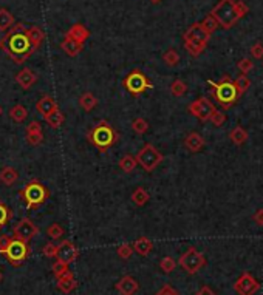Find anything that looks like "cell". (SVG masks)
<instances>
[{
  "label": "cell",
  "instance_id": "1",
  "mask_svg": "<svg viewBox=\"0 0 263 295\" xmlns=\"http://www.w3.org/2000/svg\"><path fill=\"white\" fill-rule=\"evenodd\" d=\"M0 48L19 65L27 62V59L35 53V49H33L28 37L25 36V33L8 31L6 34L0 39Z\"/></svg>",
  "mask_w": 263,
  "mask_h": 295
},
{
  "label": "cell",
  "instance_id": "2",
  "mask_svg": "<svg viewBox=\"0 0 263 295\" xmlns=\"http://www.w3.org/2000/svg\"><path fill=\"white\" fill-rule=\"evenodd\" d=\"M248 11H249L248 5L242 2V0L240 2H235V0H220L214 6V10L210 11V16L217 20L218 27L229 30Z\"/></svg>",
  "mask_w": 263,
  "mask_h": 295
},
{
  "label": "cell",
  "instance_id": "3",
  "mask_svg": "<svg viewBox=\"0 0 263 295\" xmlns=\"http://www.w3.org/2000/svg\"><path fill=\"white\" fill-rule=\"evenodd\" d=\"M87 139L91 146H95L101 151V153H105L110 147H113L118 142V139H120V133H118L107 121H101L88 131Z\"/></svg>",
  "mask_w": 263,
  "mask_h": 295
},
{
  "label": "cell",
  "instance_id": "4",
  "mask_svg": "<svg viewBox=\"0 0 263 295\" xmlns=\"http://www.w3.org/2000/svg\"><path fill=\"white\" fill-rule=\"evenodd\" d=\"M208 83L210 85V95L214 96V99L225 108V110L231 108L240 98L239 91H237V88L234 85V82L229 79L228 76H225L220 82L208 81Z\"/></svg>",
  "mask_w": 263,
  "mask_h": 295
},
{
  "label": "cell",
  "instance_id": "5",
  "mask_svg": "<svg viewBox=\"0 0 263 295\" xmlns=\"http://www.w3.org/2000/svg\"><path fill=\"white\" fill-rule=\"evenodd\" d=\"M209 37H210V34H208V33L203 30L200 23H193L183 34L184 48L188 49L191 56L197 57L206 49Z\"/></svg>",
  "mask_w": 263,
  "mask_h": 295
},
{
  "label": "cell",
  "instance_id": "6",
  "mask_svg": "<svg viewBox=\"0 0 263 295\" xmlns=\"http://www.w3.org/2000/svg\"><path fill=\"white\" fill-rule=\"evenodd\" d=\"M19 197L22 198V201L25 203V206H27L28 210H35V209H39L48 199L50 192L40 181L31 180L19 192Z\"/></svg>",
  "mask_w": 263,
  "mask_h": 295
},
{
  "label": "cell",
  "instance_id": "7",
  "mask_svg": "<svg viewBox=\"0 0 263 295\" xmlns=\"http://www.w3.org/2000/svg\"><path fill=\"white\" fill-rule=\"evenodd\" d=\"M0 254H3L6 257L8 263H10L11 266L19 267L31 255V247H30V244L23 243L20 240H16L14 237H11L10 243H8V246L5 249L0 250Z\"/></svg>",
  "mask_w": 263,
  "mask_h": 295
},
{
  "label": "cell",
  "instance_id": "8",
  "mask_svg": "<svg viewBox=\"0 0 263 295\" xmlns=\"http://www.w3.org/2000/svg\"><path fill=\"white\" fill-rule=\"evenodd\" d=\"M135 159H137V163L144 168V170L150 173V172H154L161 163H163L164 156L159 153L155 146L144 144L142 148L138 151V155L135 156Z\"/></svg>",
  "mask_w": 263,
  "mask_h": 295
},
{
  "label": "cell",
  "instance_id": "9",
  "mask_svg": "<svg viewBox=\"0 0 263 295\" xmlns=\"http://www.w3.org/2000/svg\"><path fill=\"white\" fill-rule=\"evenodd\" d=\"M123 85L132 96H138V95H142V93H146L149 88H152V82L147 79V76L141 70H132L125 76Z\"/></svg>",
  "mask_w": 263,
  "mask_h": 295
},
{
  "label": "cell",
  "instance_id": "10",
  "mask_svg": "<svg viewBox=\"0 0 263 295\" xmlns=\"http://www.w3.org/2000/svg\"><path fill=\"white\" fill-rule=\"evenodd\" d=\"M178 264H180L188 274L193 275L206 264V257L203 255L201 252H198L195 247H189L180 257V260H178Z\"/></svg>",
  "mask_w": 263,
  "mask_h": 295
},
{
  "label": "cell",
  "instance_id": "11",
  "mask_svg": "<svg viewBox=\"0 0 263 295\" xmlns=\"http://www.w3.org/2000/svg\"><path fill=\"white\" fill-rule=\"evenodd\" d=\"M39 233V227L33 223L30 218H22V220L16 224L14 227V235L13 237L16 240H20L23 243L30 244V241L36 237V235Z\"/></svg>",
  "mask_w": 263,
  "mask_h": 295
},
{
  "label": "cell",
  "instance_id": "12",
  "mask_svg": "<svg viewBox=\"0 0 263 295\" xmlns=\"http://www.w3.org/2000/svg\"><path fill=\"white\" fill-rule=\"evenodd\" d=\"M188 110L191 112V115H193L195 117H198L200 121H209L210 115L214 113L217 108L214 107V104H212L209 99L198 98L197 100H193V102L189 104Z\"/></svg>",
  "mask_w": 263,
  "mask_h": 295
},
{
  "label": "cell",
  "instance_id": "13",
  "mask_svg": "<svg viewBox=\"0 0 263 295\" xmlns=\"http://www.w3.org/2000/svg\"><path fill=\"white\" fill-rule=\"evenodd\" d=\"M260 289V283L249 272H243L240 278L234 283V291L237 295H254Z\"/></svg>",
  "mask_w": 263,
  "mask_h": 295
},
{
  "label": "cell",
  "instance_id": "14",
  "mask_svg": "<svg viewBox=\"0 0 263 295\" xmlns=\"http://www.w3.org/2000/svg\"><path fill=\"white\" fill-rule=\"evenodd\" d=\"M78 257H79V249L76 247L71 241L65 240L57 246V252H56L57 261H62V263L70 266L71 263H74V261L78 260Z\"/></svg>",
  "mask_w": 263,
  "mask_h": 295
},
{
  "label": "cell",
  "instance_id": "15",
  "mask_svg": "<svg viewBox=\"0 0 263 295\" xmlns=\"http://www.w3.org/2000/svg\"><path fill=\"white\" fill-rule=\"evenodd\" d=\"M115 288H116V291L120 292L121 295H133L135 292L140 289V284H138V281L135 280L133 277L125 275V277L121 278V280L116 281Z\"/></svg>",
  "mask_w": 263,
  "mask_h": 295
},
{
  "label": "cell",
  "instance_id": "16",
  "mask_svg": "<svg viewBox=\"0 0 263 295\" xmlns=\"http://www.w3.org/2000/svg\"><path fill=\"white\" fill-rule=\"evenodd\" d=\"M27 141L31 146H39L44 142V131H42V125L37 121H31L27 125Z\"/></svg>",
  "mask_w": 263,
  "mask_h": 295
},
{
  "label": "cell",
  "instance_id": "17",
  "mask_svg": "<svg viewBox=\"0 0 263 295\" xmlns=\"http://www.w3.org/2000/svg\"><path fill=\"white\" fill-rule=\"evenodd\" d=\"M65 37H70L78 42V44L84 45V42L90 37V30L82 23H74L73 27L65 33Z\"/></svg>",
  "mask_w": 263,
  "mask_h": 295
},
{
  "label": "cell",
  "instance_id": "18",
  "mask_svg": "<svg viewBox=\"0 0 263 295\" xmlns=\"http://www.w3.org/2000/svg\"><path fill=\"white\" fill-rule=\"evenodd\" d=\"M206 146V141L203 139V136L197 131H192L189 133L188 136L184 139V147L188 148L192 153H198V151L203 150V147Z\"/></svg>",
  "mask_w": 263,
  "mask_h": 295
},
{
  "label": "cell",
  "instance_id": "19",
  "mask_svg": "<svg viewBox=\"0 0 263 295\" xmlns=\"http://www.w3.org/2000/svg\"><path fill=\"white\" fill-rule=\"evenodd\" d=\"M36 81H37V76L30 68H22L16 74V82H18L23 90H30L36 83Z\"/></svg>",
  "mask_w": 263,
  "mask_h": 295
},
{
  "label": "cell",
  "instance_id": "20",
  "mask_svg": "<svg viewBox=\"0 0 263 295\" xmlns=\"http://www.w3.org/2000/svg\"><path fill=\"white\" fill-rule=\"evenodd\" d=\"M57 107V102L54 100V98H52L50 95H44L39 100H37V104H36V110L42 115V116H47L50 115L52 112H54Z\"/></svg>",
  "mask_w": 263,
  "mask_h": 295
},
{
  "label": "cell",
  "instance_id": "21",
  "mask_svg": "<svg viewBox=\"0 0 263 295\" xmlns=\"http://www.w3.org/2000/svg\"><path fill=\"white\" fill-rule=\"evenodd\" d=\"M25 36L28 37L33 49L36 51V49H39V47L42 45V42H44V39H45V33L39 27H30V28H27V31H25Z\"/></svg>",
  "mask_w": 263,
  "mask_h": 295
},
{
  "label": "cell",
  "instance_id": "22",
  "mask_svg": "<svg viewBox=\"0 0 263 295\" xmlns=\"http://www.w3.org/2000/svg\"><path fill=\"white\" fill-rule=\"evenodd\" d=\"M61 48L64 49V53H65L67 56L74 57V56H78V54L82 51L84 45H82V44H78V42L73 40V39H70V37H64V40L61 42Z\"/></svg>",
  "mask_w": 263,
  "mask_h": 295
},
{
  "label": "cell",
  "instance_id": "23",
  "mask_svg": "<svg viewBox=\"0 0 263 295\" xmlns=\"http://www.w3.org/2000/svg\"><path fill=\"white\" fill-rule=\"evenodd\" d=\"M76 288H78V281H76V278L73 274L70 275H65L62 278H57V289L64 292V294H70L73 292Z\"/></svg>",
  "mask_w": 263,
  "mask_h": 295
},
{
  "label": "cell",
  "instance_id": "24",
  "mask_svg": "<svg viewBox=\"0 0 263 295\" xmlns=\"http://www.w3.org/2000/svg\"><path fill=\"white\" fill-rule=\"evenodd\" d=\"M19 180V172L14 167H5L0 172V182L5 184L6 187H11Z\"/></svg>",
  "mask_w": 263,
  "mask_h": 295
},
{
  "label": "cell",
  "instance_id": "25",
  "mask_svg": "<svg viewBox=\"0 0 263 295\" xmlns=\"http://www.w3.org/2000/svg\"><path fill=\"white\" fill-rule=\"evenodd\" d=\"M132 247H133V252H137L138 255L146 257L150 254L152 249H154V244H152V241L147 237H141L132 244Z\"/></svg>",
  "mask_w": 263,
  "mask_h": 295
},
{
  "label": "cell",
  "instance_id": "26",
  "mask_svg": "<svg viewBox=\"0 0 263 295\" xmlns=\"http://www.w3.org/2000/svg\"><path fill=\"white\" fill-rule=\"evenodd\" d=\"M44 119H45V122L48 124L50 129L57 130V129L62 127V124H64V121H65V115H64L61 110H59V108H56L54 112H52L50 115H47Z\"/></svg>",
  "mask_w": 263,
  "mask_h": 295
},
{
  "label": "cell",
  "instance_id": "27",
  "mask_svg": "<svg viewBox=\"0 0 263 295\" xmlns=\"http://www.w3.org/2000/svg\"><path fill=\"white\" fill-rule=\"evenodd\" d=\"M79 105L82 107V110L91 112L93 108L98 105V99H96L95 95H93V93L86 91V93H82V95L79 96Z\"/></svg>",
  "mask_w": 263,
  "mask_h": 295
},
{
  "label": "cell",
  "instance_id": "28",
  "mask_svg": "<svg viewBox=\"0 0 263 295\" xmlns=\"http://www.w3.org/2000/svg\"><path fill=\"white\" fill-rule=\"evenodd\" d=\"M229 138L234 142L235 146H243L246 141H248V131H246L242 125H237L232 129V131L229 133Z\"/></svg>",
  "mask_w": 263,
  "mask_h": 295
},
{
  "label": "cell",
  "instance_id": "29",
  "mask_svg": "<svg viewBox=\"0 0 263 295\" xmlns=\"http://www.w3.org/2000/svg\"><path fill=\"white\" fill-rule=\"evenodd\" d=\"M149 199H150V195L147 193V190H146V189H142V187L135 189L133 193H132V201H133V204H137L138 207L146 206V204L149 203Z\"/></svg>",
  "mask_w": 263,
  "mask_h": 295
},
{
  "label": "cell",
  "instance_id": "30",
  "mask_svg": "<svg viewBox=\"0 0 263 295\" xmlns=\"http://www.w3.org/2000/svg\"><path fill=\"white\" fill-rule=\"evenodd\" d=\"M14 25V16L6 10L0 8V31H8Z\"/></svg>",
  "mask_w": 263,
  "mask_h": 295
},
{
  "label": "cell",
  "instance_id": "31",
  "mask_svg": "<svg viewBox=\"0 0 263 295\" xmlns=\"http://www.w3.org/2000/svg\"><path fill=\"white\" fill-rule=\"evenodd\" d=\"M10 117L14 122H23L28 117V110L23 105L18 104L10 108Z\"/></svg>",
  "mask_w": 263,
  "mask_h": 295
},
{
  "label": "cell",
  "instance_id": "32",
  "mask_svg": "<svg viewBox=\"0 0 263 295\" xmlns=\"http://www.w3.org/2000/svg\"><path fill=\"white\" fill-rule=\"evenodd\" d=\"M11 218H13V210L8 207L2 199H0V230L10 223Z\"/></svg>",
  "mask_w": 263,
  "mask_h": 295
},
{
  "label": "cell",
  "instance_id": "33",
  "mask_svg": "<svg viewBox=\"0 0 263 295\" xmlns=\"http://www.w3.org/2000/svg\"><path fill=\"white\" fill-rule=\"evenodd\" d=\"M137 159H135V156H132V155H125V156H123L121 158V161H120V168L123 172H125V173H130V172H133L135 170V167H137Z\"/></svg>",
  "mask_w": 263,
  "mask_h": 295
},
{
  "label": "cell",
  "instance_id": "34",
  "mask_svg": "<svg viewBox=\"0 0 263 295\" xmlns=\"http://www.w3.org/2000/svg\"><path fill=\"white\" fill-rule=\"evenodd\" d=\"M232 82H234L237 91H239V96H243L245 93L248 91L249 85H251V82H249L248 76H246V74H240L239 78H237L235 81H232Z\"/></svg>",
  "mask_w": 263,
  "mask_h": 295
},
{
  "label": "cell",
  "instance_id": "35",
  "mask_svg": "<svg viewBox=\"0 0 263 295\" xmlns=\"http://www.w3.org/2000/svg\"><path fill=\"white\" fill-rule=\"evenodd\" d=\"M186 91H188V85H186V82H183L181 79H176L171 83V93L176 98H181L186 95Z\"/></svg>",
  "mask_w": 263,
  "mask_h": 295
},
{
  "label": "cell",
  "instance_id": "36",
  "mask_svg": "<svg viewBox=\"0 0 263 295\" xmlns=\"http://www.w3.org/2000/svg\"><path fill=\"white\" fill-rule=\"evenodd\" d=\"M52 271H53V274H54L56 278H62L65 275L73 274L70 269H69V264L62 263V261H56V263L53 264V267H52Z\"/></svg>",
  "mask_w": 263,
  "mask_h": 295
},
{
  "label": "cell",
  "instance_id": "37",
  "mask_svg": "<svg viewBox=\"0 0 263 295\" xmlns=\"http://www.w3.org/2000/svg\"><path fill=\"white\" fill-rule=\"evenodd\" d=\"M176 267V261L172 257H164L163 260L159 261V269L163 271L164 274H171L175 271Z\"/></svg>",
  "mask_w": 263,
  "mask_h": 295
},
{
  "label": "cell",
  "instance_id": "38",
  "mask_svg": "<svg viewBox=\"0 0 263 295\" xmlns=\"http://www.w3.org/2000/svg\"><path fill=\"white\" fill-rule=\"evenodd\" d=\"M200 25L203 27V30H205L208 34H212V33H214L217 28H218V23H217V20L212 17V16L209 14V16H206L205 19H203V22H200Z\"/></svg>",
  "mask_w": 263,
  "mask_h": 295
},
{
  "label": "cell",
  "instance_id": "39",
  "mask_svg": "<svg viewBox=\"0 0 263 295\" xmlns=\"http://www.w3.org/2000/svg\"><path fill=\"white\" fill-rule=\"evenodd\" d=\"M132 130L138 134H144L149 130V122L144 119V117H137V119L132 122Z\"/></svg>",
  "mask_w": 263,
  "mask_h": 295
},
{
  "label": "cell",
  "instance_id": "40",
  "mask_svg": "<svg viewBox=\"0 0 263 295\" xmlns=\"http://www.w3.org/2000/svg\"><path fill=\"white\" fill-rule=\"evenodd\" d=\"M163 61L166 62V65L169 66H175L178 62H180V54H178L175 49H167V51L163 54Z\"/></svg>",
  "mask_w": 263,
  "mask_h": 295
},
{
  "label": "cell",
  "instance_id": "41",
  "mask_svg": "<svg viewBox=\"0 0 263 295\" xmlns=\"http://www.w3.org/2000/svg\"><path fill=\"white\" fill-rule=\"evenodd\" d=\"M47 235L52 240H59V238H62V235H64V229H62V226L61 224H52V226H48L47 227Z\"/></svg>",
  "mask_w": 263,
  "mask_h": 295
},
{
  "label": "cell",
  "instance_id": "42",
  "mask_svg": "<svg viewBox=\"0 0 263 295\" xmlns=\"http://www.w3.org/2000/svg\"><path fill=\"white\" fill-rule=\"evenodd\" d=\"M116 254H118V257L123 258V260H129V258L132 257V254H133L132 244H129V243L121 244V246L116 249Z\"/></svg>",
  "mask_w": 263,
  "mask_h": 295
},
{
  "label": "cell",
  "instance_id": "43",
  "mask_svg": "<svg viewBox=\"0 0 263 295\" xmlns=\"http://www.w3.org/2000/svg\"><path fill=\"white\" fill-rule=\"evenodd\" d=\"M209 121H210L212 124H214L215 127H222V125L226 122V115H225L223 112H218V110H215L214 113L210 115Z\"/></svg>",
  "mask_w": 263,
  "mask_h": 295
},
{
  "label": "cell",
  "instance_id": "44",
  "mask_svg": "<svg viewBox=\"0 0 263 295\" xmlns=\"http://www.w3.org/2000/svg\"><path fill=\"white\" fill-rule=\"evenodd\" d=\"M56 252H57V246L54 243H47L45 246L42 247V254L47 258H56Z\"/></svg>",
  "mask_w": 263,
  "mask_h": 295
},
{
  "label": "cell",
  "instance_id": "45",
  "mask_svg": "<svg viewBox=\"0 0 263 295\" xmlns=\"http://www.w3.org/2000/svg\"><path fill=\"white\" fill-rule=\"evenodd\" d=\"M237 66H239V70L242 71V74H246V73H249L254 68V62L251 61V59H242V61L237 64Z\"/></svg>",
  "mask_w": 263,
  "mask_h": 295
},
{
  "label": "cell",
  "instance_id": "46",
  "mask_svg": "<svg viewBox=\"0 0 263 295\" xmlns=\"http://www.w3.org/2000/svg\"><path fill=\"white\" fill-rule=\"evenodd\" d=\"M251 54H252V57H256V59H262L263 57V45L260 44V42L251 48Z\"/></svg>",
  "mask_w": 263,
  "mask_h": 295
},
{
  "label": "cell",
  "instance_id": "47",
  "mask_svg": "<svg viewBox=\"0 0 263 295\" xmlns=\"http://www.w3.org/2000/svg\"><path fill=\"white\" fill-rule=\"evenodd\" d=\"M157 295H178V292L172 288V286L166 284V286H163V288H161V289L158 291Z\"/></svg>",
  "mask_w": 263,
  "mask_h": 295
},
{
  "label": "cell",
  "instance_id": "48",
  "mask_svg": "<svg viewBox=\"0 0 263 295\" xmlns=\"http://www.w3.org/2000/svg\"><path fill=\"white\" fill-rule=\"evenodd\" d=\"M252 220L256 221L259 226H263V209H259L256 213H254V216H252Z\"/></svg>",
  "mask_w": 263,
  "mask_h": 295
},
{
  "label": "cell",
  "instance_id": "49",
  "mask_svg": "<svg viewBox=\"0 0 263 295\" xmlns=\"http://www.w3.org/2000/svg\"><path fill=\"white\" fill-rule=\"evenodd\" d=\"M195 295H217V294L212 291L209 286H203V288H201L197 294H195Z\"/></svg>",
  "mask_w": 263,
  "mask_h": 295
},
{
  "label": "cell",
  "instance_id": "50",
  "mask_svg": "<svg viewBox=\"0 0 263 295\" xmlns=\"http://www.w3.org/2000/svg\"><path fill=\"white\" fill-rule=\"evenodd\" d=\"M150 2H152V3H159L161 0H150Z\"/></svg>",
  "mask_w": 263,
  "mask_h": 295
},
{
  "label": "cell",
  "instance_id": "51",
  "mask_svg": "<svg viewBox=\"0 0 263 295\" xmlns=\"http://www.w3.org/2000/svg\"><path fill=\"white\" fill-rule=\"evenodd\" d=\"M3 280V274H2V271H0V281Z\"/></svg>",
  "mask_w": 263,
  "mask_h": 295
},
{
  "label": "cell",
  "instance_id": "52",
  "mask_svg": "<svg viewBox=\"0 0 263 295\" xmlns=\"http://www.w3.org/2000/svg\"><path fill=\"white\" fill-rule=\"evenodd\" d=\"M2 113H3V110H2V107H0V116H2Z\"/></svg>",
  "mask_w": 263,
  "mask_h": 295
}]
</instances>
